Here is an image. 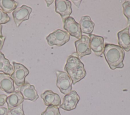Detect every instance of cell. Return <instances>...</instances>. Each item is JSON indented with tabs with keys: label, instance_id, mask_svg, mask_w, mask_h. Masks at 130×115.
<instances>
[{
	"label": "cell",
	"instance_id": "4",
	"mask_svg": "<svg viewBox=\"0 0 130 115\" xmlns=\"http://www.w3.org/2000/svg\"><path fill=\"white\" fill-rule=\"evenodd\" d=\"M56 86L59 89L60 92L67 95L72 91V85L73 84L68 74L64 71L56 70Z\"/></svg>",
	"mask_w": 130,
	"mask_h": 115
},
{
	"label": "cell",
	"instance_id": "7",
	"mask_svg": "<svg viewBox=\"0 0 130 115\" xmlns=\"http://www.w3.org/2000/svg\"><path fill=\"white\" fill-rule=\"evenodd\" d=\"M31 12L32 9L26 5H22L14 10L12 15L16 26L19 27L23 21L28 20Z\"/></svg>",
	"mask_w": 130,
	"mask_h": 115
},
{
	"label": "cell",
	"instance_id": "23",
	"mask_svg": "<svg viewBox=\"0 0 130 115\" xmlns=\"http://www.w3.org/2000/svg\"><path fill=\"white\" fill-rule=\"evenodd\" d=\"M10 20V18L8 15L0 8V25L6 24Z\"/></svg>",
	"mask_w": 130,
	"mask_h": 115
},
{
	"label": "cell",
	"instance_id": "6",
	"mask_svg": "<svg viewBox=\"0 0 130 115\" xmlns=\"http://www.w3.org/2000/svg\"><path fill=\"white\" fill-rule=\"evenodd\" d=\"M89 44V37L85 35H82L80 39L75 42L76 54L79 59L91 53Z\"/></svg>",
	"mask_w": 130,
	"mask_h": 115
},
{
	"label": "cell",
	"instance_id": "15",
	"mask_svg": "<svg viewBox=\"0 0 130 115\" xmlns=\"http://www.w3.org/2000/svg\"><path fill=\"white\" fill-rule=\"evenodd\" d=\"M118 42L121 47L125 51L128 52L130 50V34L129 27H127L117 33Z\"/></svg>",
	"mask_w": 130,
	"mask_h": 115
},
{
	"label": "cell",
	"instance_id": "8",
	"mask_svg": "<svg viewBox=\"0 0 130 115\" xmlns=\"http://www.w3.org/2000/svg\"><path fill=\"white\" fill-rule=\"evenodd\" d=\"M55 6V12L60 15L63 22L72 12L71 3L68 0H56Z\"/></svg>",
	"mask_w": 130,
	"mask_h": 115
},
{
	"label": "cell",
	"instance_id": "28",
	"mask_svg": "<svg viewBox=\"0 0 130 115\" xmlns=\"http://www.w3.org/2000/svg\"><path fill=\"white\" fill-rule=\"evenodd\" d=\"M2 25H0V37L3 36V34H2Z\"/></svg>",
	"mask_w": 130,
	"mask_h": 115
},
{
	"label": "cell",
	"instance_id": "1",
	"mask_svg": "<svg viewBox=\"0 0 130 115\" xmlns=\"http://www.w3.org/2000/svg\"><path fill=\"white\" fill-rule=\"evenodd\" d=\"M105 59L110 69L121 68L124 66V50L119 46L111 44H106L103 52Z\"/></svg>",
	"mask_w": 130,
	"mask_h": 115
},
{
	"label": "cell",
	"instance_id": "27",
	"mask_svg": "<svg viewBox=\"0 0 130 115\" xmlns=\"http://www.w3.org/2000/svg\"><path fill=\"white\" fill-rule=\"evenodd\" d=\"M46 4H47V7H49V6L54 2V1H45Z\"/></svg>",
	"mask_w": 130,
	"mask_h": 115
},
{
	"label": "cell",
	"instance_id": "12",
	"mask_svg": "<svg viewBox=\"0 0 130 115\" xmlns=\"http://www.w3.org/2000/svg\"><path fill=\"white\" fill-rule=\"evenodd\" d=\"M19 92L22 94L24 100L35 102L39 98V95L35 86L28 82H25L20 87Z\"/></svg>",
	"mask_w": 130,
	"mask_h": 115
},
{
	"label": "cell",
	"instance_id": "17",
	"mask_svg": "<svg viewBox=\"0 0 130 115\" xmlns=\"http://www.w3.org/2000/svg\"><path fill=\"white\" fill-rule=\"evenodd\" d=\"M79 24L82 32L89 34L93 31L94 23L89 16H83L81 17Z\"/></svg>",
	"mask_w": 130,
	"mask_h": 115
},
{
	"label": "cell",
	"instance_id": "2",
	"mask_svg": "<svg viewBox=\"0 0 130 115\" xmlns=\"http://www.w3.org/2000/svg\"><path fill=\"white\" fill-rule=\"evenodd\" d=\"M64 70L71 78L73 85L82 80L86 75L84 65L77 55H71L68 57Z\"/></svg>",
	"mask_w": 130,
	"mask_h": 115
},
{
	"label": "cell",
	"instance_id": "22",
	"mask_svg": "<svg viewBox=\"0 0 130 115\" xmlns=\"http://www.w3.org/2000/svg\"><path fill=\"white\" fill-rule=\"evenodd\" d=\"M7 115H25L23 109V104L21 103L9 110Z\"/></svg>",
	"mask_w": 130,
	"mask_h": 115
},
{
	"label": "cell",
	"instance_id": "24",
	"mask_svg": "<svg viewBox=\"0 0 130 115\" xmlns=\"http://www.w3.org/2000/svg\"><path fill=\"white\" fill-rule=\"evenodd\" d=\"M7 95L4 94H0V106H3L6 102Z\"/></svg>",
	"mask_w": 130,
	"mask_h": 115
},
{
	"label": "cell",
	"instance_id": "11",
	"mask_svg": "<svg viewBox=\"0 0 130 115\" xmlns=\"http://www.w3.org/2000/svg\"><path fill=\"white\" fill-rule=\"evenodd\" d=\"M90 48V49L97 56H100L104 52L105 45L104 38L102 36L89 34Z\"/></svg>",
	"mask_w": 130,
	"mask_h": 115
},
{
	"label": "cell",
	"instance_id": "3",
	"mask_svg": "<svg viewBox=\"0 0 130 115\" xmlns=\"http://www.w3.org/2000/svg\"><path fill=\"white\" fill-rule=\"evenodd\" d=\"M70 38V35L67 31L57 29L49 34L46 37V40L48 44L50 46L56 45L61 47L69 42Z\"/></svg>",
	"mask_w": 130,
	"mask_h": 115
},
{
	"label": "cell",
	"instance_id": "14",
	"mask_svg": "<svg viewBox=\"0 0 130 115\" xmlns=\"http://www.w3.org/2000/svg\"><path fill=\"white\" fill-rule=\"evenodd\" d=\"M14 81L11 77L7 74L0 73V89L7 93L14 92Z\"/></svg>",
	"mask_w": 130,
	"mask_h": 115
},
{
	"label": "cell",
	"instance_id": "18",
	"mask_svg": "<svg viewBox=\"0 0 130 115\" xmlns=\"http://www.w3.org/2000/svg\"><path fill=\"white\" fill-rule=\"evenodd\" d=\"M0 71L4 73L11 75L14 71L13 66L10 64L9 60L6 58L4 55L0 51Z\"/></svg>",
	"mask_w": 130,
	"mask_h": 115
},
{
	"label": "cell",
	"instance_id": "5",
	"mask_svg": "<svg viewBox=\"0 0 130 115\" xmlns=\"http://www.w3.org/2000/svg\"><path fill=\"white\" fill-rule=\"evenodd\" d=\"M14 71L11 77L16 85L21 87L25 83V78L29 74V70L23 64L15 62H13Z\"/></svg>",
	"mask_w": 130,
	"mask_h": 115
},
{
	"label": "cell",
	"instance_id": "20",
	"mask_svg": "<svg viewBox=\"0 0 130 115\" xmlns=\"http://www.w3.org/2000/svg\"><path fill=\"white\" fill-rule=\"evenodd\" d=\"M123 8V13L127 19V26H130V1L124 2L122 5Z\"/></svg>",
	"mask_w": 130,
	"mask_h": 115
},
{
	"label": "cell",
	"instance_id": "13",
	"mask_svg": "<svg viewBox=\"0 0 130 115\" xmlns=\"http://www.w3.org/2000/svg\"><path fill=\"white\" fill-rule=\"evenodd\" d=\"M41 97L43 100L44 104L46 106H60L61 99L58 94L54 93L51 90H46L41 94Z\"/></svg>",
	"mask_w": 130,
	"mask_h": 115
},
{
	"label": "cell",
	"instance_id": "16",
	"mask_svg": "<svg viewBox=\"0 0 130 115\" xmlns=\"http://www.w3.org/2000/svg\"><path fill=\"white\" fill-rule=\"evenodd\" d=\"M23 101V97L19 91L13 92L6 99L8 110L19 105L22 103Z\"/></svg>",
	"mask_w": 130,
	"mask_h": 115
},
{
	"label": "cell",
	"instance_id": "21",
	"mask_svg": "<svg viewBox=\"0 0 130 115\" xmlns=\"http://www.w3.org/2000/svg\"><path fill=\"white\" fill-rule=\"evenodd\" d=\"M41 115H60L59 108L54 106H48Z\"/></svg>",
	"mask_w": 130,
	"mask_h": 115
},
{
	"label": "cell",
	"instance_id": "26",
	"mask_svg": "<svg viewBox=\"0 0 130 115\" xmlns=\"http://www.w3.org/2000/svg\"><path fill=\"white\" fill-rule=\"evenodd\" d=\"M6 40V36H2L0 37V51L2 49L3 47L4 46L5 41Z\"/></svg>",
	"mask_w": 130,
	"mask_h": 115
},
{
	"label": "cell",
	"instance_id": "19",
	"mask_svg": "<svg viewBox=\"0 0 130 115\" xmlns=\"http://www.w3.org/2000/svg\"><path fill=\"white\" fill-rule=\"evenodd\" d=\"M18 3L14 0H0V8L6 13L9 14L17 8Z\"/></svg>",
	"mask_w": 130,
	"mask_h": 115
},
{
	"label": "cell",
	"instance_id": "25",
	"mask_svg": "<svg viewBox=\"0 0 130 115\" xmlns=\"http://www.w3.org/2000/svg\"><path fill=\"white\" fill-rule=\"evenodd\" d=\"M8 111V108L0 106V115H7Z\"/></svg>",
	"mask_w": 130,
	"mask_h": 115
},
{
	"label": "cell",
	"instance_id": "10",
	"mask_svg": "<svg viewBox=\"0 0 130 115\" xmlns=\"http://www.w3.org/2000/svg\"><path fill=\"white\" fill-rule=\"evenodd\" d=\"M63 28L67 31L70 35L77 39H80L82 35L79 23H77L73 17H69L63 22Z\"/></svg>",
	"mask_w": 130,
	"mask_h": 115
},
{
	"label": "cell",
	"instance_id": "9",
	"mask_svg": "<svg viewBox=\"0 0 130 115\" xmlns=\"http://www.w3.org/2000/svg\"><path fill=\"white\" fill-rule=\"evenodd\" d=\"M80 99V96L76 91L73 90L64 96L63 102L60 105V108L67 111L73 110L76 108Z\"/></svg>",
	"mask_w": 130,
	"mask_h": 115
}]
</instances>
